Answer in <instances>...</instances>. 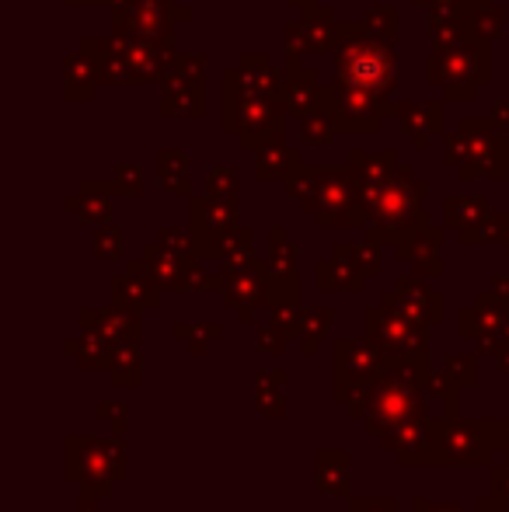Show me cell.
I'll return each mask as SVG.
<instances>
[{
    "instance_id": "obj_1",
    "label": "cell",
    "mask_w": 509,
    "mask_h": 512,
    "mask_svg": "<svg viewBox=\"0 0 509 512\" xmlns=\"http://www.w3.org/2000/svg\"><path fill=\"white\" fill-rule=\"evenodd\" d=\"M429 373L433 370H429L426 359H391L387 373L367 394L363 429L374 432V436H384L391 425L412 422V418H429Z\"/></svg>"
},
{
    "instance_id": "obj_2",
    "label": "cell",
    "mask_w": 509,
    "mask_h": 512,
    "mask_svg": "<svg viewBox=\"0 0 509 512\" xmlns=\"http://www.w3.org/2000/svg\"><path fill=\"white\" fill-rule=\"evenodd\" d=\"M506 418H429V467H482L503 450Z\"/></svg>"
},
{
    "instance_id": "obj_3",
    "label": "cell",
    "mask_w": 509,
    "mask_h": 512,
    "mask_svg": "<svg viewBox=\"0 0 509 512\" xmlns=\"http://www.w3.org/2000/svg\"><path fill=\"white\" fill-rule=\"evenodd\" d=\"M126 474V436L70 432L63 439V478L81 488V499H105L112 485H123Z\"/></svg>"
},
{
    "instance_id": "obj_4",
    "label": "cell",
    "mask_w": 509,
    "mask_h": 512,
    "mask_svg": "<svg viewBox=\"0 0 509 512\" xmlns=\"http://www.w3.org/2000/svg\"><path fill=\"white\" fill-rule=\"evenodd\" d=\"M391 359L370 338H339L332 345V398L346 405L356 391H367L387 373Z\"/></svg>"
},
{
    "instance_id": "obj_5",
    "label": "cell",
    "mask_w": 509,
    "mask_h": 512,
    "mask_svg": "<svg viewBox=\"0 0 509 512\" xmlns=\"http://www.w3.org/2000/svg\"><path fill=\"white\" fill-rule=\"evenodd\" d=\"M429 324L412 321L408 314H401L398 307L381 304L367 310V338L384 352L387 359H426Z\"/></svg>"
},
{
    "instance_id": "obj_6",
    "label": "cell",
    "mask_w": 509,
    "mask_h": 512,
    "mask_svg": "<svg viewBox=\"0 0 509 512\" xmlns=\"http://www.w3.org/2000/svg\"><path fill=\"white\" fill-rule=\"evenodd\" d=\"M381 446L394 453L401 467H429V418L391 425L381 436Z\"/></svg>"
},
{
    "instance_id": "obj_7",
    "label": "cell",
    "mask_w": 509,
    "mask_h": 512,
    "mask_svg": "<svg viewBox=\"0 0 509 512\" xmlns=\"http://www.w3.org/2000/svg\"><path fill=\"white\" fill-rule=\"evenodd\" d=\"M381 304L398 307L401 314H408L412 321H419V324H433V321H440V317H443L440 293L426 290V286L415 283V279H398V290L384 293Z\"/></svg>"
},
{
    "instance_id": "obj_8",
    "label": "cell",
    "mask_w": 509,
    "mask_h": 512,
    "mask_svg": "<svg viewBox=\"0 0 509 512\" xmlns=\"http://www.w3.org/2000/svg\"><path fill=\"white\" fill-rule=\"evenodd\" d=\"M349 450H318L314 453V488L321 495H332V499H349Z\"/></svg>"
},
{
    "instance_id": "obj_9",
    "label": "cell",
    "mask_w": 509,
    "mask_h": 512,
    "mask_svg": "<svg viewBox=\"0 0 509 512\" xmlns=\"http://www.w3.org/2000/svg\"><path fill=\"white\" fill-rule=\"evenodd\" d=\"M109 380L119 387H136L143 384V352L140 342H116L112 345V359H109Z\"/></svg>"
},
{
    "instance_id": "obj_10",
    "label": "cell",
    "mask_w": 509,
    "mask_h": 512,
    "mask_svg": "<svg viewBox=\"0 0 509 512\" xmlns=\"http://www.w3.org/2000/svg\"><path fill=\"white\" fill-rule=\"evenodd\" d=\"M328 328H332V310H328V307L300 310L297 331H293V338H297L300 352H304V356H314V352H318V345L328 338Z\"/></svg>"
},
{
    "instance_id": "obj_11",
    "label": "cell",
    "mask_w": 509,
    "mask_h": 512,
    "mask_svg": "<svg viewBox=\"0 0 509 512\" xmlns=\"http://www.w3.org/2000/svg\"><path fill=\"white\" fill-rule=\"evenodd\" d=\"M461 391H464V387L457 384V380L450 377L447 370H433V373H429L426 398H429V405H440L447 418L461 415Z\"/></svg>"
},
{
    "instance_id": "obj_12",
    "label": "cell",
    "mask_w": 509,
    "mask_h": 512,
    "mask_svg": "<svg viewBox=\"0 0 509 512\" xmlns=\"http://www.w3.org/2000/svg\"><path fill=\"white\" fill-rule=\"evenodd\" d=\"M443 370L457 380L461 387H475L478 384V352H457V356H447L443 359Z\"/></svg>"
},
{
    "instance_id": "obj_13",
    "label": "cell",
    "mask_w": 509,
    "mask_h": 512,
    "mask_svg": "<svg viewBox=\"0 0 509 512\" xmlns=\"http://www.w3.org/2000/svg\"><path fill=\"white\" fill-rule=\"evenodd\" d=\"M286 338H290V328H286L279 317H272L269 324L258 328V352H262V356H279V352L286 349Z\"/></svg>"
},
{
    "instance_id": "obj_14",
    "label": "cell",
    "mask_w": 509,
    "mask_h": 512,
    "mask_svg": "<svg viewBox=\"0 0 509 512\" xmlns=\"http://www.w3.org/2000/svg\"><path fill=\"white\" fill-rule=\"evenodd\" d=\"M95 418L105 425H112V432L116 436H126V405H119V401H98L95 405Z\"/></svg>"
},
{
    "instance_id": "obj_15",
    "label": "cell",
    "mask_w": 509,
    "mask_h": 512,
    "mask_svg": "<svg viewBox=\"0 0 509 512\" xmlns=\"http://www.w3.org/2000/svg\"><path fill=\"white\" fill-rule=\"evenodd\" d=\"M255 411L262 418H283L286 415L283 391H255Z\"/></svg>"
},
{
    "instance_id": "obj_16",
    "label": "cell",
    "mask_w": 509,
    "mask_h": 512,
    "mask_svg": "<svg viewBox=\"0 0 509 512\" xmlns=\"http://www.w3.org/2000/svg\"><path fill=\"white\" fill-rule=\"evenodd\" d=\"M349 512H401L394 495H363V499H349Z\"/></svg>"
},
{
    "instance_id": "obj_17",
    "label": "cell",
    "mask_w": 509,
    "mask_h": 512,
    "mask_svg": "<svg viewBox=\"0 0 509 512\" xmlns=\"http://www.w3.org/2000/svg\"><path fill=\"white\" fill-rule=\"evenodd\" d=\"M286 387V373L283 370H262L255 380V391H283Z\"/></svg>"
},
{
    "instance_id": "obj_18",
    "label": "cell",
    "mask_w": 509,
    "mask_h": 512,
    "mask_svg": "<svg viewBox=\"0 0 509 512\" xmlns=\"http://www.w3.org/2000/svg\"><path fill=\"white\" fill-rule=\"evenodd\" d=\"M412 512H464V506H457V502H433V499H422V495H415Z\"/></svg>"
},
{
    "instance_id": "obj_19",
    "label": "cell",
    "mask_w": 509,
    "mask_h": 512,
    "mask_svg": "<svg viewBox=\"0 0 509 512\" xmlns=\"http://www.w3.org/2000/svg\"><path fill=\"white\" fill-rule=\"evenodd\" d=\"M471 512H509V499H506V495H496V492L482 495V499L475 502V509H471Z\"/></svg>"
},
{
    "instance_id": "obj_20",
    "label": "cell",
    "mask_w": 509,
    "mask_h": 512,
    "mask_svg": "<svg viewBox=\"0 0 509 512\" xmlns=\"http://www.w3.org/2000/svg\"><path fill=\"white\" fill-rule=\"evenodd\" d=\"M492 492L509 499V460L506 464H492Z\"/></svg>"
},
{
    "instance_id": "obj_21",
    "label": "cell",
    "mask_w": 509,
    "mask_h": 512,
    "mask_svg": "<svg viewBox=\"0 0 509 512\" xmlns=\"http://www.w3.org/2000/svg\"><path fill=\"white\" fill-rule=\"evenodd\" d=\"M98 241H102V244H98V255H102V258H116L119 255V234H102Z\"/></svg>"
},
{
    "instance_id": "obj_22",
    "label": "cell",
    "mask_w": 509,
    "mask_h": 512,
    "mask_svg": "<svg viewBox=\"0 0 509 512\" xmlns=\"http://www.w3.org/2000/svg\"><path fill=\"white\" fill-rule=\"evenodd\" d=\"M196 331H199V324H196V328H192V324H175V338H182V342H189Z\"/></svg>"
},
{
    "instance_id": "obj_23",
    "label": "cell",
    "mask_w": 509,
    "mask_h": 512,
    "mask_svg": "<svg viewBox=\"0 0 509 512\" xmlns=\"http://www.w3.org/2000/svg\"><path fill=\"white\" fill-rule=\"evenodd\" d=\"M496 363H499V370L509 373V345H503V349L496 352Z\"/></svg>"
},
{
    "instance_id": "obj_24",
    "label": "cell",
    "mask_w": 509,
    "mask_h": 512,
    "mask_svg": "<svg viewBox=\"0 0 509 512\" xmlns=\"http://www.w3.org/2000/svg\"><path fill=\"white\" fill-rule=\"evenodd\" d=\"M95 502L98 499H81V509H77V512H102V509H95Z\"/></svg>"
},
{
    "instance_id": "obj_25",
    "label": "cell",
    "mask_w": 509,
    "mask_h": 512,
    "mask_svg": "<svg viewBox=\"0 0 509 512\" xmlns=\"http://www.w3.org/2000/svg\"><path fill=\"white\" fill-rule=\"evenodd\" d=\"M503 453H506V460H509V415H506V439H503Z\"/></svg>"
},
{
    "instance_id": "obj_26",
    "label": "cell",
    "mask_w": 509,
    "mask_h": 512,
    "mask_svg": "<svg viewBox=\"0 0 509 512\" xmlns=\"http://www.w3.org/2000/svg\"><path fill=\"white\" fill-rule=\"evenodd\" d=\"M506 415H509V391H506Z\"/></svg>"
}]
</instances>
